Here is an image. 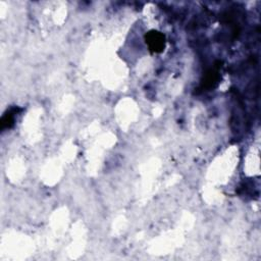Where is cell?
Masks as SVG:
<instances>
[{
  "label": "cell",
  "instance_id": "1",
  "mask_svg": "<svg viewBox=\"0 0 261 261\" xmlns=\"http://www.w3.org/2000/svg\"><path fill=\"white\" fill-rule=\"evenodd\" d=\"M145 42L149 50L153 53H161L165 48V36L155 30L148 32L145 35Z\"/></svg>",
  "mask_w": 261,
  "mask_h": 261
},
{
  "label": "cell",
  "instance_id": "2",
  "mask_svg": "<svg viewBox=\"0 0 261 261\" xmlns=\"http://www.w3.org/2000/svg\"><path fill=\"white\" fill-rule=\"evenodd\" d=\"M220 67H221V62L217 61L214 63V65L211 68H209L205 72V74L202 79L201 85H200L201 90L207 91V90H211L216 87V85L218 84L219 79H220V74H219Z\"/></svg>",
  "mask_w": 261,
  "mask_h": 261
},
{
  "label": "cell",
  "instance_id": "3",
  "mask_svg": "<svg viewBox=\"0 0 261 261\" xmlns=\"http://www.w3.org/2000/svg\"><path fill=\"white\" fill-rule=\"evenodd\" d=\"M18 110H19L18 108H11L3 114L2 118H1V129L2 130L13 126L14 120H15V114L17 113Z\"/></svg>",
  "mask_w": 261,
  "mask_h": 261
}]
</instances>
